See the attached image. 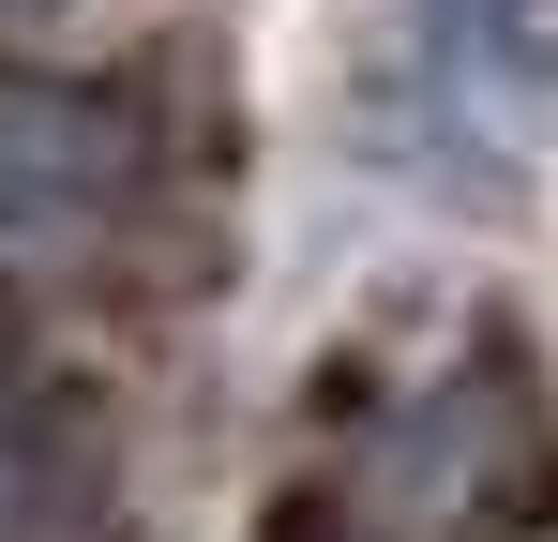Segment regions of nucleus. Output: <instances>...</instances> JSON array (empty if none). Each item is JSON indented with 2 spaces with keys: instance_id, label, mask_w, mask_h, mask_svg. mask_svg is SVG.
Wrapping results in <instances>:
<instances>
[{
  "instance_id": "obj_1",
  "label": "nucleus",
  "mask_w": 558,
  "mask_h": 542,
  "mask_svg": "<svg viewBox=\"0 0 558 542\" xmlns=\"http://www.w3.org/2000/svg\"><path fill=\"white\" fill-rule=\"evenodd\" d=\"M558 513V422H544V377L529 347L438 361L423 392H392L348 452V497H302V528L332 542H529Z\"/></svg>"
},
{
  "instance_id": "obj_2",
  "label": "nucleus",
  "mask_w": 558,
  "mask_h": 542,
  "mask_svg": "<svg viewBox=\"0 0 558 542\" xmlns=\"http://www.w3.org/2000/svg\"><path fill=\"white\" fill-rule=\"evenodd\" d=\"M544 106H558V0H408V121L438 181H468L483 151V196H513Z\"/></svg>"
},
{
  "instance_id": "obj_3",
  "label": "nucleus",
  "mask_w": 558,
  "mask_h": 542,
  "mask_svg": "<svg viewBox=\"0 0 558 542\" xmlns=\"http://www.w3.org/2000/svg\"><path fill=\"white\" fill-rule=\"evenodd\" d=\"M121 196V121L61 76H0V242H61Z\"/></svg>"
},
{
  "instance_id": "obj_4",
  "label": "nucleus",
  "mask_w": 558,
  "mask_h": 542,
  "mask_svg": "<svg viewBox=\"0 0 558 542\" xmlns=\"http://www.w3.org/2000/svg\"><path fill=\"white\" fill-rule=\"evenodd\" d=\"M61 15H76V0H0V30H61Z\"/></svg>"
}]
</instances>
